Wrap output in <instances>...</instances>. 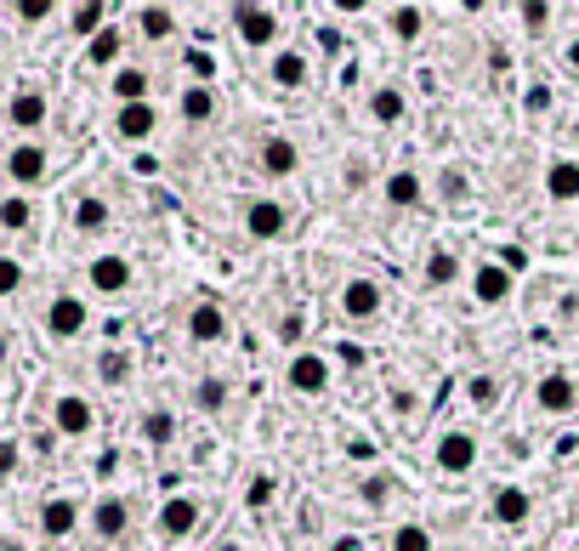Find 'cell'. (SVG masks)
<instances>
[{"instance_id": "obj_1", "label": "cell", "mask_w": 579, "mask_h": 551, "mask_svg": "<svg viewBox=\"0 0 579 551\" xmlns=\"http://www.w3.org/2000/svg\"><path fill=\"white\" fill-rule=\"evenodd\" d=\"M233 29H238V41H245V46H272V41H279V12L233 7Z\"/></svg>"}, {"instance_id": "obj_2", "label": "cell", "mask_w": 579, "mask_h": 551, "mask_svg": "<svg viewBox=\"0 0 579 551\" xmlns=\"http://www.w3.org/2000/svg\"><path fill=\"white\" fill-rule=\"evenodd\" d=\"M52 420H57L63 438H86V432L97 427V409H91L80 393H63V398L52 404Z\"/></svg>"}, {"instance_id": "obj_3", "label": "cell", "mask_w": 579, "mask_h": 551, "mask_svg": "<svg viewBox=\"0 0 579 551\" xmlns=\"http://www.w3.org/2000/svg\"><path fill=\"white\" fill-rule=\"evenodd\" d=\"M86 318H91V313H86L80 296H57V302L46 307V330H52L57 341H68V336H80V330H86Z\"/></svg>"}, {"instance_id": "obj_4", "label": "cell", "mask_w": 579, "mask_h": 551, "mask_svg": "<svg viewBox=\"0 0 579 551\" xmlns=\"http://www.w3.org/2000/svg\"><path fill=\"white\" fill-rule=\"evenodd\" d=\"M285 375H290V386H296V393H307V398H313V393H324V386H330V364L319 359V352H296Z\"/></svg>"}, {"instance_id": "obj_5", "label": "cell", "mask_w": 579, "mask_h": 551, "mask_svg": "<svg viewBox=\"0 0 579 551\" xmlns=\"http://www.w3.org/2000/svg\"><path fill=\"white\" fill-rule=\"evenodd\" d=\"M437 466L443 472H471L477 466V438L471 432H443L437 438Z\"/></svg>"}, {"instance_id": "obj_6", "label": "cell", "mask_w": 579, "mask_h": 551, "mask_svg": "<svg viewBox=\"0 0 579 551\" xmlns=\"http://www.w3.org/2000/svg\"><path fill=\"white\" fill-rule=\"evenodd\" d=\"M341 313L347 318H375L381 313V284L375 279H347V290H341Z\"/></svg>"}, {"instance_id": "obj_7", "label": "cell", "mask_w": 579, "mask_h": 551, "mask_svg": "<svg viewBox=\"0 0 579 551\" xmlns=\"http://www.w3.org/2000/svg\"><path fill=\"white\" fill-rule=\"evenodd\" d=\"M534 404H539L545 415H568V409L579 404V386H574L568 375H545V381L534 386Z\"/></svg>"}, {"instance_id": "obj_8", "label": "cell", "mask_w": 579, "mask_h": 551, "mask_svg": "<svg viewBox=\"0 0 579 551\" xmlns=\"http://www.w3.org/2000/svg\"><path fill=\"white\" fill-rule=\"evenodd\" d=\"M193 524H199V506H193L188 495H170V501L159 506V535H165V540L193 535Z\"/></svg>"}, {"instance_id": "obj_9", "label": "cell", "mask_w": 579, "mask_h": 551, "mask_svg": "<svg viewBox=\"0 0 579 551\" xmlns=\"http://www.w3.org/2000/svg\"><path fill=\"white\" fill-rule=\"evenodd\" d=\"M188 336L204 341V347L222 341V336H227V313H222L216 302H193V313H188Z\"/></svg>"}, {"instance_id": "obj_10", "label": "cell", "mask_w": 579, "mask_h": 551, "mask_svg": "<svg viewBox=\"0 0 579 551\" xmlns=\"http://www.w3.org/2000/svg\"><path fill=\"white\" fill-rule=\"evenodd\" d=\"M7 171H12V182H41L46 177V148L41 143H18L12 154H7Z\"/></svg>"}, {"instance_id": "obj_11", "label": "cell", "mask_w": 579, "mask_h": 551, "mask_svg": "<svg viewBox=\"0 0 579 551\" xmlns=\"http://www.w3.org/2000/svg\"><path fill=\"white\" fill-rule=\"evenodd\" d=\"M471 290H477V302H483V307H500L511 296V273L500 262H483V268L471 273Z\"/></svg>"}, {"instance_id": "obj_12", "label": "cell", "mask_w": 579, "mask_h": 551, "mask_svg": "<svg viewBox=\"0 0 579 551\" xmlns=\"http://www.w3.org/2000/svg\"><path fill=\"white\" fill-rule=\"evenodd\" d=\"M125 284H131V262H125V256H97V262H91V290L120 296Z\"/></svg>"}, {"instance_id": "obj_13", "label": "cell", "mask_w": 579, "mask_h": 551, "mask_svg": "<svg viewBox=\"0 0 579 551\" xmlns=\"http://www.w3.org/2000/svg\"><path fill=\"white\" fill-rule=\"evenodd\" d=\"M285 222H290V216H285L279 200H256V205L245 211V228H250L256 239H279V234H285Z\"/></svg>"}, {"instance_id": "obj_14", "label": "cell", "mask_w": 579, "mask_h": 551, "mask_svg": "<svg viewBox=\"0 0 579 551\" xmlns=\"http://www.w3.org/2000/svg\"><path fill=\"white\" fill-rule=\"evenodd\" d=\"M114 125H120V137H125V143H148V137H154V125H159V114H154V103H125Z\"/></svg>"}, {"instance_id": "obj_15", "label": "cell", "mask_w": 579, "mask_h": 551, "mask_svg": "<svg viewBox=\"0 0 579 551\" xmlns=\"http://www.w3.org/2000/svg\"><path fill=\"white\" fill-rule=\"evenodd\" d=\"M545 193H552L557 205L579 200V166L574 159H552V166H545Z\"/></svg>"}, {"instance_id": "obj_16", "label": "cell", "mask_w": 579, "mask_h": 551, "mask_svg": "<svg viewBox=\"0 0 579 551\" xmlns=\"http://www.w3.org/2000/svg\"><path fill=\"white\" fill-rule=\"evenodd\" d=\"M7 120L18 125V132H41V125H46V97H41V91H18L12 109H7Z\"/></svg>"}, {"instance_id": "obj_17", "label": "cell", "mask_w": 579, "mask_h": 551, "mask_svg": "<svg viewBox=\"0 0 579 551\" xmlns=\"http://www.w3.org/2000/svg\"><path fill=\"white\" fill-rule=\"evenodd\" d=\"M528 511H534V501H528V490H517V483H505V490L494 495V517H500L505 529L528 524Z\"/></svg>"}, {"instance_id": "obj_18", "label": "cell", "mask_w": 579, "mask_h": 551, "mask_svg": "<svg viewBox=\"0 0 579 551\" xmlns=\"http://www.w3.org/2000/svg\"><path fill=\"white\" fill-rule=\"evenodd\" d=\"M125 524H131V511H125V501H120V495L97 501V511H91V529H97L102 540H120V535H125Z\"/></svg>"}, {"instance_id": "obj_19", "label": "cell", "mask_w": 579, "mask_h": 551, "mask_svg": "<svg viewBox=\"0 0 579 551\" xmlns=\"http://www.w3.org/2000/svg\"><path fill=\"white\" fill-rule=\"evenodd\" d=\"M296 166H301V154H296V143H290V137L261 143V171H267V177H290Z\"/></svg>"}, {"instance_id": "obj_20", "label": "cell", "mask_w": 579, "mask_h": 551, "mask_svg": "<svg viewBox=\"0 0 579 551\" xmlns=\"http://www.w3.org/2000/svg\"><path fill=\"white\" fill-rule=\"evenodd\" d=\"M75 524H80V506H75V501H46V506H41V529H46L52 540L75 535Z\"/></svg>"}, {"instance_id": "obj_21", "label": "cell", "mask_w": 579, "mask_h": 551, "mask_svg": "<svg viewBox=\"0 0 579 551\" xmlns=\"http://www.w3.org/2000/svg\"><path fill=\"white\" fill-rule=\"evenodd\" d=\"M415 200H421V177H415V171H392V177H387V205H392V211H409Z\"/></svg>"}, {"instance_id": "obj_22", "label": "cell", "mask_w": 579, "mask_h": 551, "mask_svg": "<svg viewBox=\"0 0 579 551\" xmlns=\"http://www.w3.org/2000/svg\"><path fill=\"white\" fill-rule=\"evenodd\" d=\"M272 86H285V91L307 86V57L301 52H279V57H272Z\"/></svg>"}, {"instance_id": "obj_23", "label": "cell", "mask_w": 579, "mask_h": 551, "mask_svg": "<svg viewBox=\"0 0 579 551\" xmlns=\"http://www.w3.org/2000/svg\"><path fill=\"white\" fill-rule=\"evenodd\" d=\"M97 375L109 381V386L131 381V352H125V347H102V352H97Z\"/></svg>"}, {"instance_id": "obj_24", "label": "cell", "mask_w": 579, "mask_h": 551, "mask_svg": "<svg viewBox=\"0 0 579 551\" xmlns=\"http://www.w3.org/2000/svg\"><path fill=\"white\" fill-rule=\"evenodd\" d=\"M114 97H120V109L125 103H148V69H120L114 75Z\"/></svg>"}, {"instance_id": "obj_25", "label": "cell", "mask_w": 579, "mask_h": 551, "mask_svg": "<svg viewBox=\"0 0 579 551\" xmlns=\"http://www.w3.org/2000/svg\"><path fill=\"white\" fill-rule=\"evenodd\" d=\"M369 114L381 120V125H398V120H403V91H398V86H381V91L369 97Z\"/></svg>"}, {"instance_id": "obj_26", "label": "cell", "mask_w": 579, "mask_h": 551, "mask_svg": "<svg viewBox=\"0 0 579 551\" xmlns=\"http://www.w3.org/2000/svg\"><path fill=\"white\" fill-rule=\"evenodd\" d=\"M75 228H86V234H97V228H109V205L97 200V193H86V200L75 205Z\"/></svg>"}, {"instance_id": "obj_27", "label": "cell", "mask_w": 579, "mask_h": 551, "mask_svg": "<svg viewBox=\"0 0 579 551\" xmlns=\"http://www.w3.org/2000/svg\"><path fill=\"white\" fill-rule=\"evenodd\" d=\"M426 279H432V284H455V279H460V256H455V250H432V256H426Z\"/></svg>"}, {"instance_id": "obj_28", "label": "cell", "mask_w": 579, "mask_h": 551, "mask_svg": "<svg viewBox=\"0 0 579 551\" xmlns=\"http://www.w3.org/2000/svg\"><path fill=\"white\" fill-rule=\"evenodd\" d=\"M136 23H143V41H165L170 29H177V18H170L165 7H143V12H136Z\"/></svg>"}, {"instance_id": "obj_29", "label": "cell", "mask_w": 579, "mask_h": 551, "mask_svg": "<svg viewBox=\"0 0 579 551\" xmlns=\"http://www.w3.org/2000/svg\"><path fill=\"white\" fill-rule=\"evenodd\" d=\"M182 114H188L193 125H199V120H211V114H216V97L204 91V86H188V91H182Z\"/></svg>"}, {"instance_id": "obj_30", "label": "cell", "mask_w": 579, "mask_h": 551, "mask_svg": "<svg viewBox=\"0 0 579 551\" xmlns=\"http://www.w3.org/2000/svg\"><path fill=\"white\" fill-rule=\"evenodd\" d=\"M29 216H34V205H29V200H18V193H12V200H0V228L23 234V228H29Z\"/></svg>"}, {"instance_id": "obj_31", "label": "cell", "mask_w": 579, "mask_h": 551, "mask_svg": "<svg viewBox=\"0 0 579 551\" xmlns=\"http://www.w3.org/2000/svg\"><path fill=\"white\" fill-rule=\"evenodd\" d=\"M170 432H177L170 409H148V415H143V438H148V443H170Z\"/></svg>"}, {"instance_id": "obj_32", "label": "cell", "mask_w": 579, "mask_h": 551, "mask_svg": "<svg viewBox=\"0 0 579 551\" xmlns=\"http://www.w3.org/2000/svg\"><path fill=\"white\" fill-rule=\"evenodd\" d=\"M466 393H471L477 409H494V404H500V381H494V375H471V381H466Z\"/></svg>"}, {"instance_id": "obj_33", "label": "cell", "mask_w": 579, "mask_h": 551, "mask_svg": "<svg viewBox=\"0 0 579 551\" xmlns=\"http://www.w3.org/2000/svg\"><path fill=\"white\" fill-rule=\"evenodd\" d=\"M392 551H432V535H426L421 524H403V529L392 535Z\"/></svg>"}, {"instance_id": "obj_34", "label": "cell", "mask_w": 579, "mask_h": 551, "mask_svg": "<svg viewBox=\"0 0 579 551\" xmlns=\"http://www.w3.org/2000/svg\"><path fill=\"white\" fill-rule=\"evenodd\" d=\"M272 495H279V483H272V477H250L245 506H250V511H267V506H272Z\"/></svg>"}, {"instance_id": "obj_35", "label": "cell", "mask_w": 579, "mask_h": 551, "mask_svg": "<svg viewBox=\"0 0 579 551\" xmlns=\"http://www.w3.org/2000/svg\"><path fill=\"white\" fill-rule=\"evenodd\" d=\"M120 57V29H102V35H91V63H114Z\"/></svg>"}, {"instance_id": "obj_36", "label": "cell", "mask_w": 579, "mask_h": 551, "mask_svg": "<svg viewBox=\"0 0 579 551\" xmlns=\"http://www.w3.org/2000/svg\"><path fill=\"white\" fill-rule=\"evenodd\" d=\"M364 506H387V495H392V477L387 472H375V477H364Z\"/></svg>"}, {"instance_id": "obj_37", "label": "cell", "mask_w": 579, "mask_h": 551, "mask_svg": "<svg viewBox=\"0 0 579 551\" xmlns=\"http://www.w3.org/2000/svg\"><path fill=\"white\" fill-rule=\"evenodd\" d=\"M193 404H199V409H222V404H227V381H199Z\"/></svg>"}, {"instance_id": "obj_38", "label": "cell", "mask_w": 579, "mask_h": 551, "mask_svg": "<svg viewBox=\"0 0 579 551\" xmlns=\"http://www.w3.org/2000/svg\"><path fill=\"white\" fill-rule=\"evenodd\" d=\"M392 29H398V41H415L421 35V12L415 7H398L392 12Z\"/></svg>"}, {"instance_id": "obj_39", "label": "cell", "mask_w": 579, "mask_h": 551, "mask_svg": "<svg viewBox=\"0 0 579 551\" xmlns=\"http://www.w3.org/2000/svg\"><path fill=\"white\" fill-rule=\"evenodd\" d=\"M18 284H23V262L18 256H0V296H12Z\"/></svg>"}, {"instance_id": "obj_40", "label": "cell", "mask_w": 579, "mask_h": 551, "mask_svg": "<svg viewBox=\"0 0 579 551\" xmlns=\"http://www.w3.org/2000/svg\"><path fill=\"white\" fill-rule=\"evenodd\" d=\"M75 29L80 35H102V7H75Z\"/></svg>"}, {"instance_id": "obj_41", "label": "cell", "mask_w": 579, "mask_h": 551, "mask_svg": "<svg viewBox=\"0 0 579 551\" xmlns=\"http://www.w3.org/2000/svg\"><path fill=\"white\" fill-rule=\"evenodd\" d=\"M18 18H23V23H46V18H52V0H23Z\"/></svg>"}, {"instance_id": "obj_42", "label": "cell", "mask_w": 579, "mask_h": 551, "mask_svg": "<svg viewBox=\"0 0 579 551\" xmlns=\"http://www.w3.org/2000/svg\"><path fill=\"white\" fill-rule=\"evenodd\" d=\"M523 23H528V29H545V23H552V7H545V0H528V7H523Z\"/></svg>"}, {"instance_id": "obj_43", "label": "cell", "mask_w": 579, "mask_h": 551, "mask_svg": "<svg viewBox=\"0 0 579 551\" xmlns=\"http://www.w3.org/2000/svg\"><path fill=\"white\" fill-rule=\"evenodd\" d=\"M18 472V438H0V477Z\"/></svg>"}, {"instance_id": "obj_44", "label": "cell", "mask_w": 579, "mask_h": 551, "mask_svg": "<svg viewBox=\"0 0 579 551\" xmlns=\"http://www.w3.org/2000/svg\"><path fill=\"white\" fill-rule=\"evenodd\" d=\"M188 69H193L199 80H211V75H216V69H211V57H204V52H193V57H188Z\"/></svg>"}, {"instance_id": "obj_45", "label": "cell", "mask_w": 579, "mask_h": 551, "mask_svg": "<svg viewBox=\"0 0 579 551\" xmlns=\"http://www.w3.org/2000/svg\"><path fill=\"white\" fill-rule=\"evenodd\" d=\"M341 364H347V370H364V347L347 341V347H341Z\"/></svg>"}, {"instance_id": "obj_46", "label": "cell", "mask_w": 579, "mask_h": 551, "mask_svg": "<svg viewBox=\"0 0 579 551\" xmlns=\"http://www.w3.org/2000/svg\"><path fill=\"white\" fill-rule=\"evenodd\" d=\"M523 262H528V256H523V250H500V268H505V273H517Z\"/></svg>"}, {"instance_id": "obj_47", "label": "cell", "mask_w": 579, "mask_h": 551, "mask_svg": "<svg viewBox=\"0 0 579 551\" xmlns=\"http://www.w3.org/2000/svg\"><path fill=\"white\" fill-rule=\"evenodd\" d=\"M568 69H579V41L568 46Z\"/></svg>"}, {"instance_id": "obj_48", "label": "cell", "mask_w": 579, "mask_h": 551, "mask_svg": "<svg viewBox=\"0 0 579 551\" xmlns=\"http://www.w3.org/2000/svg\"><path fill=\"white\" fill-rule=\"evenodd\" d=\"M0 551H23V546H0Z\"/></svg>"}, {"instance_id": "obj_49", "label": "cell", "mask_w": 579, "mask_h": 551, "mask_svg": "<svg viewBox=\"0 0 579 551\" xmlns=\"http://www.w3.org/2000/svg\"><path fill=\"white\" fill-rule=\"evenodd\" d=\"M222 551H238V546H222Z\"/></svg>"}, {"instance_id": "obj_50", "label": "cell", "mask_w": 579, "mask_h": 551, "mask_svg": "<svg viewBox=\"0 0 579 551\" xmlns=\"http://www.w3.org/2000/svg\"><path fill=\"white\" fill-rule=\"evenodd\" d=\"M0 359H7V352H0Z\"/></svg>"}]
</instances>
